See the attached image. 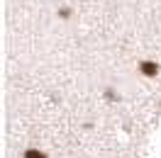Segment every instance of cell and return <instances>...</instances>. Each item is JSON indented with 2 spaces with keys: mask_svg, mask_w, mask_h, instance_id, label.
I'll return each instance as SVG.
<instances>
[{
  "mask_svg": "<svg viewBox=\"0 0 161 158\" xmlns=\"http://www.w3.org/2000/svg\"><path fill=\"white\" fill-rule=\"evenodd\" d=\"M27 158H42L39 153H27Z\"/></svg>",
  "mask_w": 161,
  "mask_h": 158,
  "instance_id": "cell-1",
  "label": "cell"
}]
</instances>
